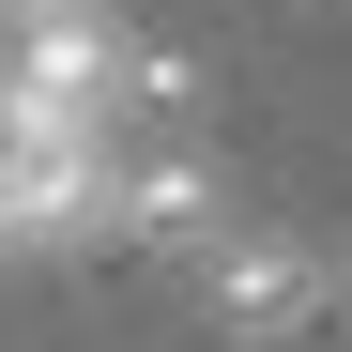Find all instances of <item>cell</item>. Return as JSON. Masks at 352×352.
<instances>
[{
	"label": "cell",
	"instance_id": "cell-2",
	"mask_svg": "<svg viewBox=\"0 0 352 352\" xmlns=\"http://www.w3.org/2000/svg\"><path fill=\"white\" fill-rule=\"evenodd\" d=\"M62 16H92V0H0V31H62Z\"/></svg>",
	"mask_w": 352,
	"mask_h": 352
},
{
	"label": "cell",
	"instance_id": "cell-3",
	"mask_svg": "<svg viewBox=\"0 0 352 352\" xmlns=\"http://www.w3.org/2000/svg\"><path fill=\"white\" fill-rule=\"evenodd\" d=\"M0 138H16V123H0Z\"/></svg>",
	"mask_w": 352,
	"mask_h": 352
},
{
	"label": "cell",
	"instance_id": "cell-1",
	"mask_svg": "<svg viewBox=\"0 0 352 352\" xmlns=\"http://www.w3.org/2000/svg\"><path fill=\"white\" fill-rule=\"evenodd\" d=\"M199 291H214V322L245 337V352H276V337H307L322 322V245H291V230H214L199 245Z\"/></svg>",
	"mask_w": 352,
	"mask_h": 352
}]
</instances>
